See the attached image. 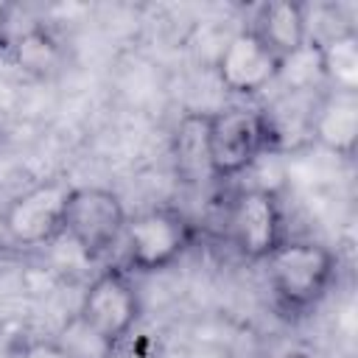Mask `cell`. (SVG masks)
I'll list each match as a JSON object with an SVG mask.
<instances>
[{"instance_id": "8", "label": "cell", "mask_w": 358, "mask_h": 358, "mask_svg": "<svg viewBox=\"0 0 358 358\" xmlns=\"http://www.w3.org/2000/svg\"><path fill=\"white\" fill-rule=\"evenodd\" d=\"M215 73L224 90L235 95H257L277 81L280 56L268 50L252 28H241L221 48L215 59Z\"/></svg>"}, {"instance_id": "15", "label": "cell", "mask_w": 358, "mask_h": 358, "mask_svg": "<svg viewBox=\"0 0 358 358\" xmlns=\"http://www.w3.org/2000/svg\"><path fill=\"white\" fill-rule=\"evenodd\" d=\"M20 358H73L56 338H28L20 344Z\"/></svg>"}, {"instance_id": "7", "label": "cell", "mask_w": 358, "mask_h": 358, "mask_svg": "<svg viewBox=\"0 0 358 358\" xmlns=\"http://www.w3.org/2000/svg\"><path fill=\"white\" fill-rule=\"evenodd\" d=\"M70 190L73 187H67L62 179H45L17 193L0 215L3 232L22 246H39L53 241L59 232H64Z\"/></svg>"}, {"instance_id": "9", "label": "cell", "mask_w": 358, "mask_h": 358, "mask_svg": "<svg viewBox=\"0 0 358 358\" xmlns=\"http://www.w3.org/2000/svg\"><path fill=\"white\" fill-rule=\"evenodd\" d=\"M255 31V36L282 59H288L291 53H296L299 48H305L310 42V20H308V8L302 3H291V0H271L263 3L252 22L246 25Z\"/></svg>"}, {"instance_id": "14", "label": "cell", "mask_w": 358, "mask_h": 358, "mask_svg": "<svg viewBox=\"0 0 358 358\" xmlns=\"http://www.w3.org/2000/svg\"><path fill=\"white\" fill-rule=\"evenodd\" d=\"M56 341H59L73 358H109L112 350H115V347H109L101 336H95L78 316H73V319L62 327V333H59Z\"/></svg>"}, {"instance_id": "17", "label": "cell", "mask_w": 358, "mask_h": 358, "mask_svg": "<svg viewBox=\"0 0 358 358\" xmlns=\"http://www.w3.org/2000/svg\"><path fill=\"white\" fill-rule=\"evenodd\" d=\"M162 358H190L187 352H179V350H171V352H165Z\"/></svg>"}, {"instance_id": "10", "label": "cell", "mask_w": 358, "mask_h": 358, "mask_svg": "<svg viewBox=\"0 0 358 358\" xmlns=\"http://www.w3.org/2000/svg\"><path fill=\"white\" fill-rule=\"evenodd\" d=\"M313 143L338 157H352L358 145V95L324 90L313 109Z\"/></svg>"}, {"instance_id": "2", "label": "cell", "mask_w": 358, "mask_h": 358, "mask_svg": "<svg viewBox=\"0 0 358 358\" xmlns=\"http://www.w3.org/2000/svg\"><path fill=\"white\" fill-rule=\"evenodd\" d=\"M268 154L271 140L260 106H227L207 115V165L213 179L241 176Z\"/></svg>"}, {"instance_id": "13", "label": "cell", "mask_w": 358, "mask_h": 358, "mask_svg": "<svg viewBox=\"0 0 358 358\" xmlns=\"http://www.w3.org/2000/svg\"><path fill=\"white\" fill-rule=\"evenodd\" d=\"M11 53L17 59V64L28 73H39L45 76L48 70L56 67L59 62V42L45 31V28H28L14 45Z\"/></svg>"}, {"instance_id": "5", "label": "cell", "mask_w": 358, "mask_h": 358, "mask_svg": "<svg viewBox=\"0 0 358 358\" xmlns=\"http://www.w3.org/2000/svg\"><path fill=\"white\" fill-rule=\"evenodd\" d=\"M126 207L117 193L106 187H73L64 210V232L90 257H103L126 229Z\"/></svg>"}, {"instance_id": "11", "label": "cell", "mask_w": 358, "mask_h": 358, "mask_svg": "<svg viewBox=\"0 0 358 358\" xmlns=\"http://www.w3.org/2000/svg\"><path fill=\"white\" fill-rule=\"evenodd\" d=\"M316 42V39H313ZM322 50V67H324V84L338 92H355L358 90V36L352 28L333 34L330 39L319 42Z\"/></svg>"}, {"instance_id": "12", "label": "cell", "mask_w": 358, "mask_h": 358, "mask_svg": "<svg viewBox=\"0 0 358 358\" xmlns=\"http://www.w3.org/2000/svg\"><path fill=\"white\" fill-rule=\"evenodd\" d=\"M173 154H176V168L187 179H199L201 173L210 176L207 165V115L190 112L179 120L176 126V140H173Z\"/></svg>"}, {"instance_id": "16", "label": "cell", "mask_w": 358, "mask_h": 358, "mask_svg": "<svg viewBox=\"0 0 358 358\" xmlns=\"http://www.w3.org/2000/svg\"><path fill=\"white\" fill-rule=\"evenodd\" d=\"M8 11H11V6H8V3H0V31H3L6 20H8Z\"/></svg>"}, {"instance_id": "4", "label": "cell", "mask_w": 358, "mask_h": 358, "mask_svg": "<svg viewBox=\"0 0 358 358\" xmlns=\"http://www.w3.org/2000/svg\"><path fill=\"white\" fill-rule=\"evenodd\" d=\"M227 241L249 260H266L288 241L285 213L271 187H241L224 210Z\"/></svg>"}, {"instance_id": "18", "label": "cell", "mask_w": 358, "mask_h": 358, "mask_svg": "<svg viewBox=\"0 0 358 358\" xmlns=\"http://www.w3.org/2000/svg\"><path fill=\"white\" fill-rule=\"evenodd\" d=\"M0 140H3V126H0Z\"/></svg>"}, {"instance_id": "1", "label": "cell", "mask_w": 358, "mask_h": 358, "mask_svg": "<svg viewBox=\"0 0 358 358\" xmlns=\"http://www.w3.org/2000/svg\"><path fill=\"white\" fill-rule=\"evenodd\" d=\"M266 266L277 305L285 313H308L330 291L338 260L319 241L288 238L266 257Z\"/></svg>"}, {"instance_id": "6", "label": "cell", "mask_w": 358, "mask_h": 358, "mask_svg": "<svg viewBox=\"0 0 358 358\" xmlns=\"http://www.w3.org/2000/svg\"><path fill=\"white\" fill-rule=\"evenodd\" d=\"M109 347L123 341L140 319V294L123 268H103L84 291L76 313Z\"/></svg>"}, {"instance_id": "3", "label": "cell", "mask_w": 358, "mask_h": 358, "mask_svg": "<svg viewBox=\"0 0 358 358\" xmlns=\"http://www.w3.org/2000/svg\"><path fill=\"white\" fill-rule=\"evenodd\" d=\"M126 266L140 274L173 266L196 241L193 221L176 207H151L126 221Z\"/></svg>"}]
</instances>
